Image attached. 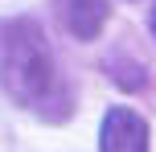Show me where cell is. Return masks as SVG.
I'll list each match as a JSON object with an SVG mask.
<instances>
[{"mask_svg": "<svg viewBox=\"0 0 156 152\" xmlns=\"http://www.w3.org/2000/svg\"><path fill=\"white\" fill-rule=\"evenodd\" d=\"M54 8H58V21L66 25V33L78 41H94L111 16L107 0H54Z\"/></svg>", "mask_w": 156, "mask_h": 152, "instance_id": "3957f363", "label": "cell"}, {"mask_svg": "<svg viewBox=\"0 0 156 152\" xmlns=\"http://www.w3.org/2000/svg\"><path fill=\"white\" fill-rule=\"evenodd\" d=\"M0 87L16 107L33 111L37 119L62 123L70 115V90L58 74L41 25L29 16L0 21Z\"/></svg>", "mask_w": 156, "mask_h": 152, "instance_id": "6da1fadb", "label": "cell"}, {"mask_svg": "<svg viewBox=\"0 0 156 152\" xmlns=\"http://www.w3.org/2000/svg\"><path fill=\"white\" fill-rule=\"evenodd\" d=\"M99 152H148V119L136 107H111L99 123Z\"/></svg>", "mask_w": 156, "mask_h": 152, "instance_id": "7a4b0ae2", "label": "cell"}, {"mask_svg": "<svg viewBox=\"0 0 156 152\" xmlns=\"http://www.w3.org/2000/svg\"><path fill=\"white\" fill-rule=\"evenodd\" d=\"M152 33H156V12H152Z\"/></svg>", "mask_w": 156, "mask_h": 152, "instance_id": "277c9868", "label": "cell"}]
</instances>
